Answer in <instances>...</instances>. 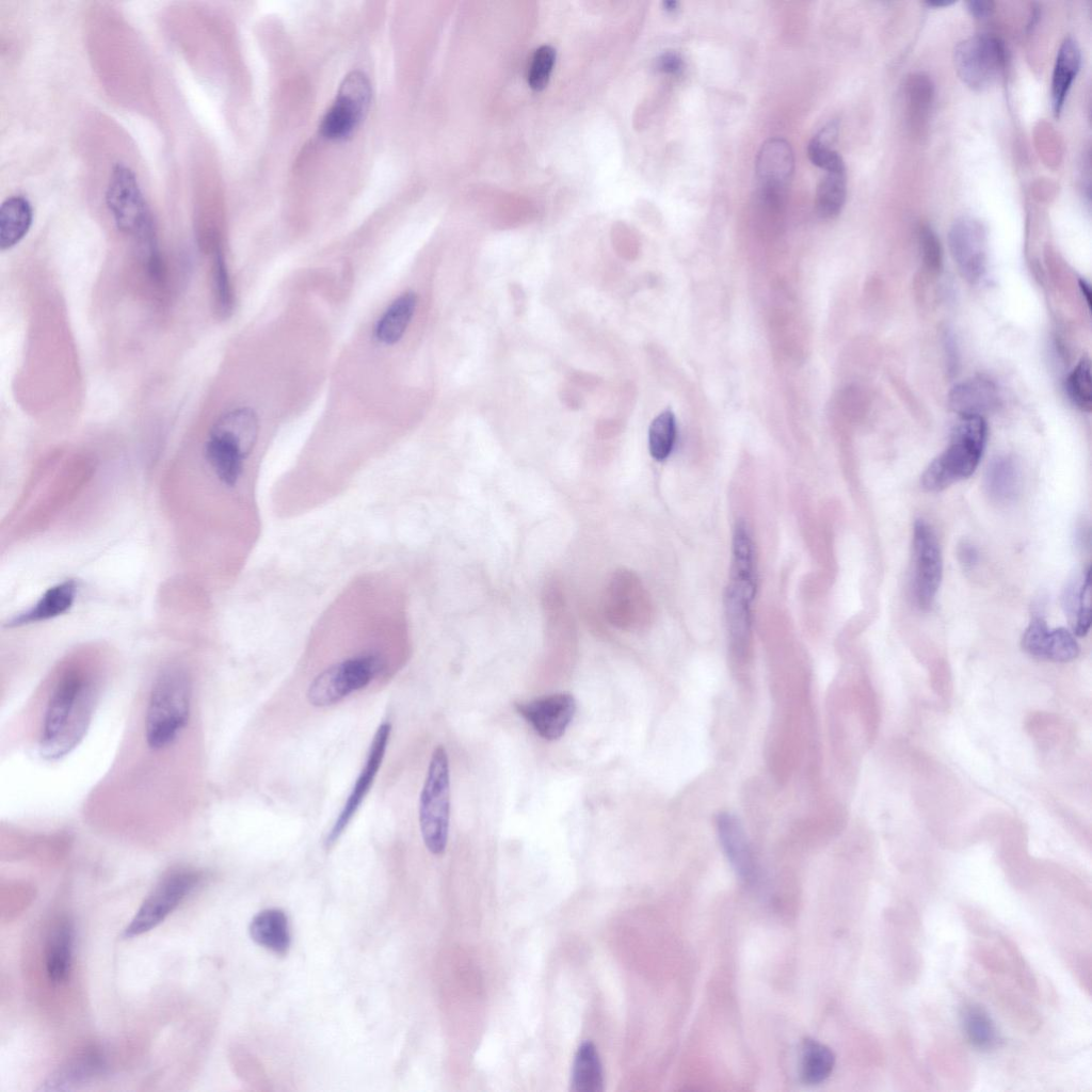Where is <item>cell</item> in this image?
<instances>
[{"label": "cell", "instance_id": "6da1fadb", "mask_svg": "<svg viewBox=\"0 0 1092 1092\" xmlns=\"http://www.w3.org/2000/svg\"><path fill=\"white\" fill-rule=\"evenodd\" d=\"M93 684L84 670L71 667L57 681L45 711L42 755L49 759L69 753L87 729L93 707Z\"/></svg>", "mask_w": 1092, "mask_h": 1092}, {"label": "cell", "instance_id": "7a4b0ae2", "mask_svg": "<svg viewBox=\"0 0 1092 1092\" xmlns=\"http://www.w3.org/2000/svg\"><path fill=\"white\" fill-rule=\"evenodd\" d=\"M191 696V680L183 668L168 665L160 671L145 716V739L150 749H164L177 739L190 719Z\"/></svg>", "mask_w": 1092, "mask_h": 1092}, {"label": "cell", "instance_id": "3957f363", "mask_svg": "<svg viewBox=\"0 0 1092 1092\" xmlns=\"http://www.w3.org/2000/svg\"><path fill=\"white\" fill-rule=\"evenodd\" d=\"M986 437L987 425L983 417H961L947 448L924 471L922 487L940 492L971 476L982 457Z\"/></svg>", "mask_w": 1092, "mask_h": 1092}, {"label": "cell", "instance_id": "277c9868", "mask_svg": "<svg viewBox=\"0 0 1092 1092\" xmlns=\"http://www.w3.org/2000/svg\"><path fill=\"white\" fill-rule=\"evenodd\" d=\"M106 204L117 229L134 238L140 251L158 245L148 205L136 175L129 166L117 163L112 168Z\"/></svg>", "mask_w": 1092, "mask_h": 1092}, {"label": "cell", "instance_id": "5b68a950", "mask_svg": "<svg viewBox=\"0 0 1092 1092\" xmlns=\"http://www.w3.org/2000/svg\"><path fill=\"white\" fill-rule=\"evenodd\" d=\"M419 826L427 849L441 854L447 846L450 819L449 759L443 745H437L429 762L419 798Z\"/></svg>", "mask_w": 1092, "mask_h": 1092}, {"label": "cell", "instance_id": "8992f818", "mask_svg": "<svg viewBox=\"0 0 1092 1092\" xmlns=\"http://www.w3.org/2000/svg\"><path fill=\"white\" fill-rule=\"evenodd\" d=\"M383 668V659L375 654L342 660L314 678L307 690V700L316 707L334 705L351 693L366 688Z\"/></svg>", "mask_w": 1092, "mask_h": 1092}, {"label": "cell", "instance_id": "52a82bcc", "mask_svg": "<svg viewBox=\"0 0 1092 1092\" xmlns=\"http://www.w3.org/2000/svg\"><path fill=\"white\" fill-rule=\"evenodd\" d=\"M199 880L200 872L191 868H177L165 873L125 928L124 937L132 938L156 928L195 888Z\"/></svg>", "mask_w": 1092, "mask_h": 1092}, {"label": "cell", "instance_id": "ba28073f", "mask_svg": "<svg viewBox=\"0 0 1092 1092\" xmlns=\"http://www.w3.org/2000/svg\"><path fill=\"white\" fill-rule=\"evenodd\" d=\"M954 67L960 79L974 90L989 86L1006 62L1002 42L992 35H975L960 42L953 51Z\"/></svg>", "mask_w": 1092, "mask_h": 1092}, {"label": "cell", "instance_id": "9c48e42d", "mask_svg": "<svg viewBox=\"0 0 1092 1092\" xmlns=\"http://www.w3.org/2000/svg\"><path fill=\"white\" fill-rule=\"evenodd\" d=\"M370 100L371 85L367 76L360 71L348 74L321 122L322 135L331 140L349 136L365 117Z\"/></svg>", "mask_w": 1092, "mask_h": 1092}, {"label": "cell", "instance_id": "30bf717a", "mask_svg": "<svg viewBox=\"0 0 1092 1092\" xmlns=\"http://www.w3.org/2000/svg\"><path fill=\"white\" fill-rule=\"evenodd\" d=\"M912 549L914 598L919 608L928 609L941 585L943 559L934 530L922 519L914 524Z\"/></svg>", "mask_w": 1092, "mask_h": 1092}, {"label": "cell", "instance_id": "8fae6325", "mask_svg": "<svg viewBox=\"0 0 1092 1092\" xmlns=\"http://www.w3.org/2000/svg\"><path fill=\"white\" fill-rule=\"evenodd\" d=\"M790 144L780 138L766 141L756 158L759 197L766 205H780L793 173Z\"/></svg>", "mask_w": 1092, "mask_h": 1092}, {"label": "cell", "instance_id": "7c38bea8", "mask_svg": "<svg viewBox=\"0 0 1092 1092\" xmlns=\"http://www.w3.org/2000/svg\"><path fill=\"white\" fill-rule=\"evenodd\" d=\"M948 241L962 276L970 283L982 278L987 263V239L982 223L968 216L958 219L949 230Z\"/></svg>", "mask_w": 1092, "mask_h": 1092}, {"label": "cell", "instance_id": "4fadbf2b", "mask_svg": "<svg viewBox=\"0 0 1092 1092\" xmlns=\"http://www.w3.org/2000/svg\"><path fill=\"white\" fill-rule=\"evenodd\" d=\"M391 732V725L388 722H383L376 728L372 738L367 759L364 768L357 776L355 784L341 809L339 816L335 820L332 829L330 830L325 838V847L328 849L339 839L343 831L349 825L352 818L360 807L365 797L369 792L374 778L381 768L382 761L385 756L387 744L389 741Z\"/></svg>", "mask_w": 1092, "mask_h": 1092}, {"label": "cell", "instance_id": "5bb4252c", "mask_svg": "<svg viewBox=\"0 0 1092 1092\" xmlns=\"http://www.w3.org/2000/svg\"><path fill=\"white\" fill-rule=\"evenodd\" d=\"M515 708L543 739L557 740L575 716L576 701L571 693L559 692L516 703Z\"/></svg>", "mask_w": 1092, "mask_h": 1092}, {"label": "cell", "instance_id": "9a60e30c", "mask_svg": "<svg viewBox=\"0 0 1092 1092\" xmlns=\"http://www.w3.org/2000/svg\"><path fill=\"white\" fill-rule=\"evenodd\" d=\"M252 450L234 435L213 425L204 445V459L214 479L232 488L240 481L244 462Z\"/></svg>", "mask_w": 1092, "mask_h": 1092}, {"label": "cell", "instance_id": "2e32d148", "mask_svg": "<svg viewBox=\"0 0 1092 1092\" xmlns=\"http://www.w3.org/2000/svg\"><path fill=\"white\" fill-rule=\"evenodd\" d=\"M1022 647L1030 656L1055 662H1067L1079 654L1074 633L1063 627L1049 628L1042 616H1033L1022 637Z\"/></svg>", "mask_w": 1092, "mask_h": 1092}, {"label": "cell", "instance_id": "e0dca14e", "mask_svg": "<svg viewBox=\"0 0 1092 1092\" xmlns=\"http://www.w3.org/2000/svg\"><path fill=\"white\" fill-rule=\"evenodd\" d=\"M78 583L65 579L48 588L28 609L12 616L4 625L9 628L22 627L46 622L65 614L76 601Z\"/></svg>", "mask_w": 1092, "mask_h": 1092}, {"label": "cell", "instance_id": "ac0fdd59", "mask_svg": "<svg viewBox=\"0 0 1092 1092\" xmlns=\"http://www.w3.org/2000/svg\"><path fill=\"white\" fill-rule=\"evenodd\" d=\"M717 834L722 850L737 874L750 880L755 873V862L745 831L739 818L732 813H719Z\"/></svg>", "mask_w": 1092, "mask_h": 1092}, {"label": "cell", "instance_id": "d6986e66", "mask_svg": "<svg viewBox=\"0 0 1092 1092\" xmlns=\"http://www.w3.org/2000/svg\"><path fill=\"white\" fill-rule=\"evenodd\" d=\"M728 591L753 600L756 591L754 545L746 525L740 521L733 534Z\"/></svg>", "mask_w": 1092, "mask_h": 1092}, {"label": "cell", "instance_id": "ffe728a7", "mask_svg": "<svg viewBox=\"0 0 1092 1092\" xmlns=\"http://www.w3.org/2000/svg\"><path fill=\"white\" fill-rule=\"evenodd\" d=\"M951 410L963 416H981L998 404L995 385L985 379H971L952 388L948 400Z\"/></svg>", "mask_w": 1092, "mask_h": 1092}, {"label": "cell", "instance_id": "44dd1931", "mask_svg": "<svg viewBox=\"0 0 1092 1092\" xmlns=\"http://www.w3.org/2000/svg\"><path fill=\"white\" fill-rule=\"evenodd\" d=\"M74 929L66 918L55 921L47 936L45 948L46 970L53 983L64 982L70 971Z\"/></svg>", "mask_w": 1092, "mask_h": 1092}, {"label": "cell", "instance_id": "7402d4cb", "mask_svg": "<svg viewBox=\"0 0 1092 1092\" xmlns=\"http://www.w3.org/2000/svg\"><path fill=\"white\" fill-rule=\"evenodd\" d=\"M1091 572L1088 567L1074 576L1062 594V607L1072 625L1074 635L1083 637L1091 623Z\"/></svg>", "mask_w": 1092, "mask_h": 1092}, {"label": "cell", "instance_id": "603a6c76", "mask_svg": "<svg viewBox=\"0 0 1092 1092\" xmlns=\"http://www.w3.org/2000/svg\"><path fill=\"white\" fill-rule=\"evenodd\" d=\"M1081 62L1080 49L1072 37L1065 38L1057 53L1050 89L1051 108L1055 116H1059L1067 93L1076 78Z\"/></svg>", "mask_w": 1092, "mask_h": 1092}, {"label": "cell", "instance_id": "cb8c5ba5", "mask_svg": "<svg viewBox=\"0 0 1092 1092\" xmlns=\"http://www.w3.org/2000/svg\"><path fill=\"white\" fill-rule=\"evenodd\" d=\"M33 222L31 203L23 195L6 197L0 206V248L6 251L18 244Z\"/></svg>", "mask_w": 1092, "mask_h": 1092}, {"label": "cell", "instance_id": "d4e9b609", "mask_svg": "<svg viewBox=\"0 0 1092 1092\" xmlns=\"http://www.w3.org/2000/svg\"><path fill=\"white\" fill-rule=\"evenodd\" d=\"M250 935L259 946L284 956L290 946V933L286 914L278 909L259 912L251 921Z\"/></svg>", "mask_w": 1092, "mask_h": 1092}, {"label": "cell", "instance_id": "484cf974", "mask_svg": "<svg viewBox=\"0 0 1092 1092\" xmlns=\"http://www.w3.org/2000/svg\"><path fill=\"white\" fill-rule=\"evenodd\" d=\"M984 487L995 502L1013 501L1022 487V473L1017 462L1007 455L994 459L986 468Z\"/></svg>", "mask_w": 1092, "mask_h": 1092}, {"label": "cell", "instance_id": "4316f807", "mask_svg": "<svg viewBox=\"0 0 1092 1092\" xmlns=\"http://www.w3.org/2000/svg\"><path fill=\"white\" fill-rule=\"evenodd\" d=\"M417 305V296L414 292H405L399 295L380 317L374 336L383 344L398 342L405 333Z\"/></svg>", "mask_w": 1092, "mask_h": 1092}, {"label": "cell", "instance_id": "83f0119b", "mask_svg": "<svg viewBox=\"0 0 1092 1092\" xmlns=\"http://www.w3.org/2000/svg\"><path fill=\"white\" fill-rule=\"evenodd\" d=\"M604 1076L601 1063L595 1045L583 1042L575 1056L572 1071V1091L601 1092Z\"/></svg>", "mask_w": 1092, "mask_h": 1092}, {"label": "cell", "instance_id": "f1b7e54d", "mask_svg": "<svg viewBox=\"0 0 1092 1092\" xmlns=\"http://www.w3.org/2000/svg\"><path fill=\"white\" fill-rule=\"evenodd\" d=\"M835 1065L834 1053L826 1045L816 1040H805L801 1050L800 1074L805 1083L817 1085L824 1081Z\"/></svg>", "mask_w": 1092, "mask_h": 1092}, {"label": "cell", "instance_id": "f546056e", "mask_svg": "<svg viewBox=\"0 0 1092 1092\" xmlns=\"http://www.w3.org/2000/svg\"><path fill=\"white\" fill-rule=\"evenodd\" d=\"M847 195L846 166L825 171L818 184L816 207L822 218H834L842 209Z\"/></svg>", "mask_w": 1092, "mask_h": 1092}, {"label": "cell", "instance_id": "4dcf8cb0", "mask_svg": "<svg viewBox=\"0 0 1092 1092\" xmlns=\"http://www.w3.org/2000/svg\"><path fill=\"white\" fill-rule=\"evenodd\" d=\"M751 600L727 591L725 609L732 644L737 654H744L751 631Z\"/></svg>", "mask_w": 1092, "mask_h": 1092}, {"label": "cell", "instance_id": "1f68e13d", "mask_svg": "<svg viewBox=\"0 0 1092 1092\" xmlns=\"http://www.w3.org/2000/svg\"><path fill=\"white\" fill-rule=\"evenodd\" d=\"M102 1062L96 1050L87 1049L67 1062L47 1083L48 1089H65L100 1071Z\"/></svg>", "mask_w": 1092, "mask_h": 1092}, {"label": "cell", "instance_id": "d6a6232c", "mask_svg": "<svg viewBox=\"0 0 1092 1092\" xmlns=\"http://www.w3.org/2000/svg\"><path fill=\"white\" fill-rule=\"evenodd\" d=\"M836 135L837 125L835 123L828 124L814 135L807 146V155L813 164L824 171L845 165L840 155L833 148Z\"/></svg>", "mask_w": 1092, "mask_h": 1092}, {"label": "cell", "instance_id": "836d02e7", "mask_svg": "<svg viewBox=\"0 0 1092 1092\" xmlns=\"http://www.w3.org/2000/svg\"><path fill=\"white\" fill-rule=\"evenodd\" d=\"M675 438V416L668 410L660 413L649 425L648 449L651 455L657 461L665 460L673 449Z\"/></svg>", "mask_w": 1092, "mask_h": 1092}, {"label": "cell", "instance_id": "e575fe53", "mask_svg": "<svg viewBox=\"0 0 1092 1092\" xmlns=\"http://www.w3.org/2000/svg\"><path fill=\"white\" fill-rule=\"evenodd\" d=\"M1069 398L1079 410H1092V384L1090 360L1082 357L1069 374L1065 382Z\"/></svg>", "mask_w": 1092, "mask_h": 1092}, {"label": "cell", "instance_id": "d590c367", "mask_svg": "<svg viewBox=\"0 0 1092 1092\" xmlns=\"http://www.w3.org/2000/svg\"><path fill=\"white\" fill-rule=\"evenodd\" d=\"M964 1030L969 1042L977 1048L987 1049L996 1041V1030L990 1016L980 1008L973 1007L964 1015Z\"/></svg>", "mask_w": 1092, "mask_h": 1092}, {"label": "cell", "instance_id": "8d00e7d4", "mask_svg": "<svg viewBox=\"0 0 1092 1092\" xmlns=\"http://www.w3.org/2000/svg\"><path fill=\"white\" fill-rule=\"evenodd\" d=\"M212 286L216 309L221 316H227L232 308V291L225 258L219 248L213 257Z\"/></svg>", "mask_w": 1092, "mask_h": 1092}, {"label": "cell", "instance_id": "74e56055", "mask_svg": "<svg viewBox=\"0 0 1092 1092\" xmlns=\"http://www.w3.org/2000/svg\"><path fill=\"white\" fill-rule=\"evenodd\" d=\"M933 96L931 81L922 76L911 77L908 82V98L912 121L922 122L929 111Z\"/></svg>", "mask_w": 1092, "mask_h": 1092}, {"label": "cell", "instance_id": "f35d334b", "mask_svg": "<svg viewBox=\"0 0 1092 1092\" xmlns=\"http://www.w3.org/2000/svg\"><path fill=\"white\" fill-rule=\"evenodd\" d=\"M556 61V51L552 47L544 45L533 53L528 71V83L535 91L543 90L550 78Z\"/></svg>", "mask_w": 1092, "mask_h": 1092}, {"label": "cell", "instance_id": "ab89813d", "mask_svg": "<svg viewBox=\"0 0 1092 1092\" xmlns=\"http://www.w3.org/2000/svg\"><path fill=\"white\" fill-rule=\"evenodd\" d=\"M920 244L926 264L932 270H937L942 261V251L940 242L931 228L924 227L921 229Z\"/></svg>", "mask_w": 1092, "mask_h": 1092}, {"label": "cell", "instance_id": "60d3db41", "mask_svg": "<svg viewBox=\"0 0 1092 1092\" xmlns=\"http://www.w3.org/2000/svg\"><path fill=\"white\" fill-rule=\"evenodd\" d=\"M657 67L669 75H679L684 69V61L681 57L673 51L664 52L657 60Z\"/></svg>", "mask_w": 1092, "mask_h": 1092}, {"label": "cell", "instance_id": "b9f144b4", "mask_svg": "<svg viewBox=\"0 0 1092 1092\" xmlns=\"http://www.w3.org/2000/svg\"><path fill=\"white\" fill-rule=\"evenodd\" d=\"M958 557L964 567L970 568L978 561V551L974 545L964 542L959 546Z\"/></svg>", "mask_w": 1092, "mask_h": 1092}, {"label": "cell", "instance_id": "7bdbcfd3", "mask_svg": "<svg viewBox=\"0 0 1092 1092\" xmlns=\"http://www.w3.org/2000/svg\"><path fill=\"white\" fill-rule=\"evenodd\" d=\"M966 4L971 16L979 19L989 17L994 10L992 1H968Z\"/></svg>", "mask_w": 1092, "mask_h": 1092}, {"label": "cell", "instance_id": "ee69618b", "mask_svg": "<svg viewBox=\"0 0 1092 1092\" xmlns=\"http://www.w3.org/2000/svg\"><path fill=\"white\" fill-rule=\"evenodd\" d=\"M1079 287L1081 289V292H1082V294H1083L1088 305H1091V291H1090L1089 285H1087V283L1085 280H1080L1079 282Z\"/></svg>", "mask_w": 1092, "mask_h": 1092}, {"label": "cell", "instance_id": "f6af8a7d", "mask_svg": "<svg viewBox=\"0 0 1092 1092\" xmlns=\"http://www.w3.org/2000/svg\"><path fill=\"white\" fill-rule=\"evenodd\" d=\"M663 7H664L665 11H668L670 13L671 12H675L678 9V2L673 1V0L665 1V2H663Z\"/></svg>", "mask_w": 1092, "mask_h": 1092}, {"label": "cell", "instance_id": "bcb514c9", "mask_svg": "<svg viewBox=\"0 0 1092 1092\" xmlns=\"http://www.w3.org/2000/svg\"><path fill=\"white\" fill-rule=\"evenodd\" d=\"M952 3L953 2H948V1H928L926 4L929 5V6L942 7V6H948V5L952 4Z\"/></svg>", "mask_w": 1092, "mask_h": 1092}]
</instances>
